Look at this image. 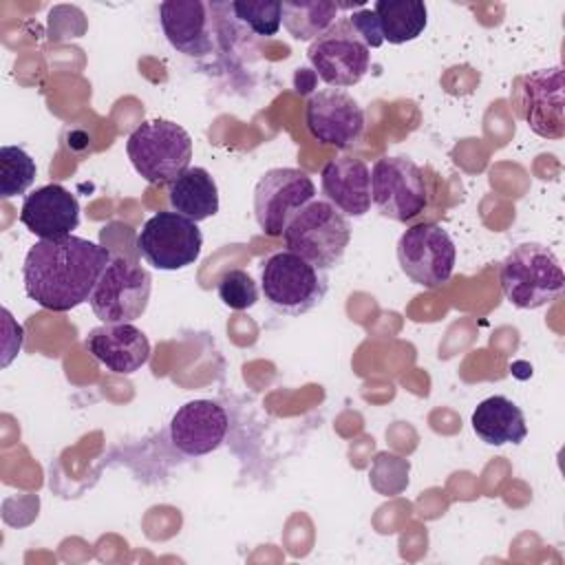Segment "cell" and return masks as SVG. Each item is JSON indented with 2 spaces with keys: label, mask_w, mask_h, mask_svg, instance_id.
Here are the masks:
<instances>
[{
  "label": "cell",
  "mask_w": 565,
  "mask_h": 565,
  "mask_svg": "<svg viewBox=\"0 0 565 565\" xmlns=\"http://www.w3.org/2000/svg\"><path fill=\"white\" fill-rule=\"evenodd\" d=\"M110 260L106 247L75 234L38 241L24 256V291L49 311H71L90 298Z\"/></svg>",
  "instance_id": "obj_1"
},
{
  "label": "cell",
  "mask_w": 565,
  "mask_h": 565,
  "mask_svg": "<svg viewBox=\"0 0 565 565\" xmlns=\"http://www.w3.org/2000/svg\"><path fill=\"white\" fill-rule=\"evenodd\" d=\"M505 300L519 309H539L558 298L565 274L558 256L543 243H521L508 252L499 267Z\"/></svg>",
  "instance_id": "obj_2"
},
{
  "label": "cell",
  "mask_w": 565,
  "mask_h": 565,
  "mask_svg": "<svg viewBox=\"0 0 565 565\" xmlns=\"http://www.w3.org/2000/svg\"><path fill=\"white\" fill-rule=\"evenodd\" d=\"M282 241L289 252L327 271L344 258L351 241V223L327 199H313L291 216Z\"/></svg>",
  "instance_id": "obj_3"
},
{
  "label": "cell",
  "mask_w": 565,
  "mask_h": 565,
  "mask_svg": "<svg viewBox=\"0 0 565 565\" xmlns=\"http://www.w3.org/2000/svg\"><path fill=\"white\" fill-rule=\"evenodd\" d=\"M126 154L141 179L166 185L190 168L192 137L170 119L143 121L128 135Z\"/></svg>",
  "instance_id": "obj_4"
},
{
  "label": "cell",
  "mask_w": 565,
  "mask_h": 565,
  "mask_svg": "<svg viewBox=\"0 0 565 565\" xmlns=\"http://www.w3.org/2000/svg\"><path fill=\"white\" fill-rule=\"evenodd\" d=\"M260 289L269 307L278 313L302 316L324 300L329 278L324 269L289 249H282L263 260Z\"/></svg>",
  "instance_id": "obj_5"
},
{
  "label": "cell",
  "mask_w": 565,
  "mask_h": 565,
  "mask_svg": "<svg viewBox=\"0 0 565 565\" xmlns=\"http://www.w3.org/2000/svg\"><path fill=\"white\" fill-rule=\"evenodd\" d=\"M563 66H550L516 75L510 88V106L527 128L543 139L565 137Z\"/></svg>",
  "instance_id": "obj_6"
},
{
  "label": "cell",
  "mask_w": 565,
  "mask_h": 565,
  "mask_svg": "<svg viewBox=\"0 0 565 565\" xmlns=\"http://www.w3.org/2000/svg\"><path fill=\"white\" fill-rule=\"evenodd\" d=\"M150 291L152 276L146 267L126 258H113L102 271L88 305L106 324L132 322L146 313Z\"/></svg>",
  "instance_id": "obj_7"
},
{
  "label": "cell",
  "mask_w": 565,
  "mask_h": 565,
  "mask_svg": "<svg viewBox=\"0 0 565 565\" xmlns=\"http://www.w3.org/2000/svg\"><path fill=\"white\" fill-rule=\"evenodd\" d=\"M371 199L386 218L408 223L428 205L424 170L406 157H382L371 168Z\"/></svg>",
  "instance_id": "obj_8"
},
{
  "label": "cell",
  "mask_w": 565,
  "mask_h": 565,
  "mask_svg": "<svg viewBox=\"0 0 565 565\" xmlns=\"http://www.w3.org/2000/svg\"><path fill=\"white\" fill-rule=\"evenodd\" d=\"M137 249L154 269L177 271L199 260L203 234L194 221L174 210L157 212L141 225L137 234Z\"/></svg>",
  "instance_id": "obj_9"
},
{
  "label": "cell",
  "mask_w": 565,
  "mask_h": 565,
  "mask_svg": "<svg viewBox=\"0 0 565 565\" xmlns=\"http://www.w3.org/2000/svg\"><path fill=\"white\" fill-rule=\"evenodd\" d=\"M397 263L413 282L437 289L446 285L455 271L457 247L441 225L417 223L399 236Z\"/></svg>",
  "instance_id": "obj_10"
},
{
  "label": "cell",
  "mask_w": 565,
  "mask_h": 565,
  "mask_svg": "<svg viewBox=\"0 0 565 565\" xmlns=\"http://www.w3.org/2000/svg\"><path fill=\"white\" fill-rule=\"evenodd\" d=\"M316 75L331 88L355 86L371 66V49L349 24L335 22L329 31L316 38L307 51Z\"/></svg>",
  "instance_id": "obj_11"
},
{
  "label": "cell",
  "mask_w": 565,
  "mask_h": 565,
  "mask_svg": "<svg viewBox=\"0 0 565 565\" xmlns=\"http://www.w3.org/2000/svg\"><path fill=\"white\" fill-rule=\"evenodd\" d=\"M316 199L311 177L300 168H271L254 188V218L263 234L282 236L291 216Z\"/></svg>",
  "instance_id": "obj_12"
},
{
  "label": "cell",
  "mask_w": 565,
  "mask_h": 565,
  "mask_svg": "<svg viewBox=\"0 0 565 565\" xmlns=\"http://www.w3.org/2000/svg\"><path fill=\"white\" fill-rule=\"evenodd\" d=\"M305 126L316 141L349 150L364 132V110L347 90L324 88L307 99Z\"/></svg>",
  "instance_id": "obj_13"
},
{
  "label": "cell",
  "mask_w": 565,
  "mask_h": 565,
  "mask_svg": "<svg viewBox=\"0 0 565 565\" xmlns=\"http://www.w3.org/2000/svg\"><path fill=\"white\" fill-rule=\"evenodd\" d=\"M230 430L227 411L214 399H192L170 419V444L185 457H203L216 450Z\"/></svg>",
  "instance_id": "obj_14"
},
{
  "label": "cell",
  "mask_w": 565,
  "mask_h": 565,
  "mask_svg": "<svg viewBox=\"0 0 565 565\" xmlns=\"http://www.w3.org/2000/svg\"><path fill=\"white\" fill-rule=\"evenodd\" d=\"M20 223L40 241L66 238L79 225V201L60 183H46L24 196Z\"/></svg>",
  "instance_id": "obj_15"
},
{
  "label": "cell",
  "mask_w": 565,
  "mask_h": 565,
  "mask_svg": "<svg viewBox=\"0 0 565 565\" xmlns=\"http://www.w3.org/2000/svg\"><path fill=\"white\" fill-rule=\"evenodd\" d=\"M84 347L102 366L117 375H132L150 360V340L132 322H104L88 331Z\"/></svg>",
  "instance_id": "obj_16"
},
{
  "label": "cell",
  "mask_w": 565,
  "mask_h": 565,
  "mask_svg": "<svg viewBox=\"0 0 565 565\" xmlns=\"http://www.w3.org/2000/svg\"><path fill=\"white\" fill-rule=\"evenodd\" d=\"M324 199L347 218H360L371 210V168L360 157H335L320 172Z\"/></svg>",
  "instance_id": "obj_17"
},
{
  "label": "cell",
  "mask_w": 565,
  "mask_h": 565,
  "mask_svg": "<svg viewBox=\"0 0 565 565\" xmlns=\"http://www.w3.org/2000/svg\"><path fill=\"white\" fill-rule=\"evenodd\" d=\"M210 4L201 0H163L159 4V22L172 49L188 57H205L214 49Z\"/></svg>",
  "instance_id": "obj_18"
},
{
  "label": "cell",
  "mask_w": 565,
  "mask_h": 565,
  "mask_svg": "<svg viewBox=\"0 0 565 565\" xmlns=\"http://www.w3.org/2000/svg\"><path fill=\"white\" fill-rule=\"evenodd\" d=\"M475 435L488 446L521 444L527 437L523 411L505 395H490L477 404L470 417Z\"/></svg>",
  "instance_id": "obj_19"
},
{
  "label": "cell",
  "mask_w": 565,
  "mask_h": 565,
  "mask_svg": "<svg viewBox=\"0 0 565 565\" xmlns=\"http://www.w3.org/2000/svg\"><path fill=\"white\" fill-rule=\"evenodd\" d=\"M168 201L174 212L199 223L218 212V188L205 168L190 166L170 183Z\"/></svg>",
  "instance_id": "obj_20"
},
{
  "label": "cell",
  "mask_w": 565,
  "mask_h": 565,
  "mask_svg": "<svg viewBox=\"0 0 565 565\" xmlns=\"http://www.w3.org/2000/svg\"><path fill=\"white\" fill-rule=\"evenodd\" d=\"M382 40L406 44L419 38L428 24V9L422 0H377L373 4Z\"/></svg>",
  "instance_id": "obj_21"
},
{
  "label": "cell",
  "mask_w": 565,
  "mask_h": 565,
  "mask_svg": "<svg viewBox=\"0 0 565 565\" xmlns=\"http://www.w3.org/2000/svg\"><path fill=\"white\" fill-rule=\"evenodd\" d=\"M349 9L329 0H287L282 2V24L294 40H316L335 24L338 11Z\"/></svg>",
  "instance_id": "obj_22"
},
{
  "label": "cell",
  "mask_w": 565,
  "mask_h": 565,
  "mask_svg": "<svg viewBox=\"0 0 565 565\" xmlns=\"http://www.w3.org/2000/svg\"><path fill=\"white\" fill-rule=\"evenodd\" d=\"M35 159L20 146L0 148V196L11 199L24 194L35 181Z\"/></svg>",
  "instance_id": "obj_23"
},
{
  "label": "cell",
  "mask_w": 565,
  "mask_h": 565,
  "mask_svg": "<svg viewBox=\"0 0 565 565\" xmlns=\"http://www.w3.org/2000/svg\"><path fill=\"white\" fill-rule=\"evenodd\" d=\"M230 9L238 22L260 38L276 35L282 24V2L278 0H238Z\"/></svg>",
  "instance_id": "obj_24"
},
{
  "label": "cell",
  "mask_w": 565,
  "mask_h": 565,
  "mask_svg": "<svg viewBox=\"0 0 565 565\" xmlns=\"http://www.w3.org/2000/svg\"><path fill=\"white\" fill-rule=\"evenodd\" d=\"M216 294L234 311L252 309L258 302V285L245 269H227L216 282Z\"/></svg>",
  "instance_id": "obj_25"
},
{
  "label": "cell",
  "mask_w": 565,
  "mask_h": 565,
  "mask_svg": "<svg viewBox=\"0 0 565 565\" xmlns=\"http://www.w3.org/2000/svg\"><path fill=\"white\" fill-rule=\"evenodd\" d=\"M349 24L358 31V35L364 40V44L369 49H377L384 44L382 40V33H380V26H377V18L373 13V9H358L353 11L349 18Z\"/></svg>",
  "instance_id": "obj_26"
}]
</instances>
